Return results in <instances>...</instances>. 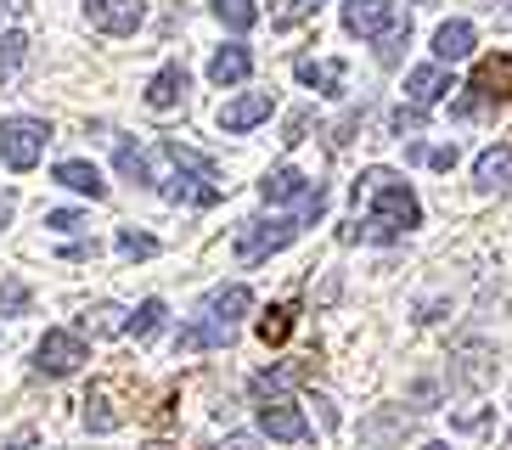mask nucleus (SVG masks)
<instances>
[{
    "label": "nucleus",
    "mask_w": 512,
    "mask_h": 450,
    "mask_svg": "<svg viewBox=\"0 0 512 450\" xmlns=\"http://www.w3.org/2000/svg\"><path fill=\"white\" fill-rule=\"evenodd\" d=\"M445 90H451V79H445V68H439V62H428V68H411V74H406V96H411L417 107H434Z\"/></svg>",
    "instance_id": "aec40b11"
},
{
    "label": "nucleus",
    "mask_w": 512,
    "mask_h": 450,
    "mask_svg": "<svg viewBox=\"0 0 512 450\" xmlns=\"http://www.w3.org/2000/svg\"><path fill=\"white\" fill-rule=\"evenodd\" d=\"M175 344H181L186 355H197V349H220V344H231V327H226V321H214V315H197V321H186V327H181Z\"/></svg>",
    "instance_id": "f3484780"
},
{
    "label": "nucleus",
    "mask_w": 512,
    "mask_h": 450,
    "mask_svg": "<svg viewBox=\"0 0 512 450\" xmlns=\"http://www.w3.org/2000/svg\"><path fill=\"white\" fill-rule=\"evenodd\" d=\"M113 248H119V259H130V265H136V259H152V254H158V242H152L147 231H130V225L119 231V242H113Z\"/></svg>",
    "instance_id": "b1692460"
},
{
    "label": "nucleus",
    "mask_w": 512,
    "mask_h": 450,
    "mask_svg": "<svg viewBox=\"0 0 512 450\" xmlns=\"http://www.w3.org/2000/svg\"><path fill=\"white\" fill-rule=\"evenodd\" d=\"M406 40H411V17H400V23H394V29L377 40V62H383V68H394V62H400V45H406Z\"/></svg>",
    "instance_id": "a878e982"
},
{
    "label": "nucleus",
    "mask_w": 512,
    "mask_h": 450,
    "mask_svg": "<svg viewBox=\"0 0 512 450\" xmlns=\"http://www.w3.org/2000/svg\"><path fill=\"white\" fill-rule=\"evenodd\" d=\"M276 113V96L271 90H242L237 102H226L220 107V130L226 135H248L254 124H265Z\"/></svg>",
    "instance_id": "6e6552de"
},
{
    "label": "nucleus",
    "mask_w": 512,
    "mask_h": 450,
    "mask_svg": "<svg viewBox=\"0 0 512 450\" xmlns=\"http://www.w3.org/2000/svg\"><path fill=\"white\" fill-rule=\"evenodd\" d=\"M428 164H434V169H451V164H456V147H439V152H428Z\"/></svg>",
    "instance_id": "e433bc0d"
},
{
    "label": "nucleus",
    "mask_w": 512,
    "mask_h": 450,
    "mask_svg": "<svg viewBox=\"0 0 512 450\" xmlns=\"http://www.w3.org/2000/svg\"><path fill=\"white\" fill-rule=\"evenodd\" d=\"M434 57L439 62H462V57H473V23H439L434 29Z\"/></svg>",
    "instance_id": "6ab92c4d"
},
{
    "label": "nucleus",
    "mask_w": 512,
    "mask_h": 450,
    "mask_svg": "<svg viewBox=\"0 0 512 450\" xmlns=\"http://www.w3.org/2000/svg\"><path fill=\"white\" fill-rule=\"evenodd\" d=\"M57 186H68V192H79V197H107L102 169L85 164V158H62V164H57Z\"/></svg>",
    "instance_id": "2eb2a0df"
},
{
    "label": "nucleus",
    "mask_w": 512,
    "mask_h": 450,
    "mask_svg": "<svg viewBox=\"0 0 512 450\" xmlns=\"http://www.w3.org/2000/svg\"><path fill=\"white\" fill-rule=\"evenodd\" d=\"M473 186H479L484 197L512 192V147H490V152H479V164H473Z\"/></svg>",
    "instance_id": "9d476101"
},
{
    "label": "nucleus",
    "mask_w": 512,
    "mask_h": 450,
    "mask_svg": "<svg viewBox=\"0 0 512 450\" xmlns=\"http://www.w3.org/2000/svg\"><path fill=\"white\" fill-rule=\"evenodd\" d=\"M209 6H214V17H220L231 34H248L259 23V0H209Z\"/></svg>",
    "instance_id": "4be33fe9"
},
{
    "label": "nucleus",
    "mask_w": 512,
    "mask_h": 450,
    "mask_svg": "<svg viewBox=\"0 0 512 450\" xmlns=\"http://www.w3.org/2000/svg\"><path fill=\"white\" fill-rule=\"evenodd\" d=\"M119 175L130 180V186H147V152H141L136 141H119Z\"/></svg>",
    "instance_id": "393cba45"
},
{
    "label": "nucleus",
    "mask_w": 512,
    "mask_h": 450,
    "mask_svg": "<svg viewBox=\"0 0 512 450\" xmlns=\"http://www.w3.org/2000/svg\"><path fill=\"white\" fill-rule=\"evenodd\" d=\"M46 225L62 231V237H74V231H85V214L79 209H46Z\"/></svg>",
    "instance_id": "473e14b6"
},
{
    "label": "nucleus",
    "mask_w": 512,
    "mask_h": 450,
    "mask_svg": "<svg viewBox=\"0 0 512 450\" xmlns=\"http://www.w3.org/2000/svg\"><path fill=\"white\" fill-rule=\"evenodd\" d=\"M287 332H293V310H287V304H276L271 315H259V338H265V344H282Z\"/></svg>",
    "instance_id": "c756f323"
},
{
    "label": "nucleus",
    "mask_w": 512,
    "mask_h": 450,
    "mask_svg": "<svg viewBox=\"0 0 512 450\" xmlns=\"http://www.w3.org/2000/svg\"><path fill=\"white\" fill-rule=\"evenodd\" d=\"M29 310V282L23 276H6L0 282V315H23Z\"/></svg>",
    "instance_id": "c85d7f7f"
},
{
    "label": "nucleus",
    "mask_w": 512,
    "mask_h": 450,
    "mask_svg": "<svg viewBox=\"0 0 512 450\" xmlns=\"http://www.w3.org/2000/svg\"><path fill=\"white\" fill-rule=\"evenodd\" d=\"M46 141H51L46 119H6L0 124V158H6V169H17V175L46 158Z\"/></svg>",
    "instance_id": "7ed1b4c3"
},
{
    "label": "nucleus",
    "mask_w": 512,
    "mask_h": 450,
    "mask_svg": "<svg viewBox=\"0 0 512 450\" xmlns=\"http://www.w3.org/2000/svg\"><path fill=\"white\" fill-rule=\"evenodd\" d=\"M91 411H85V422H91L96 434H107V428H119V411H107V394H91Z\"/></svg>",
    "instance_id": "7c9ffc66"
},
{
    "label": "nucleus",
    "mask_w": 512,
    "mask_h": 450,
    "mask_svg": "<svg viewBox=\"0 0 512 450\" xmlns=\"http://www.w3.org/2000/svg\"><path fill=\"white\" fill-rule=\"evenodd\" d=\"M12 209H17V197H12V192H0V231H6V220H12Z\"/></svg>",
    "instance_id": "4c0bfd02"
},
{
    "label": "nucleus",
    "mask_w": 512,
    "mask_h": 450,
    "mask_svg": "<svg viewBox=\"0 0 512 450\" xmlns=\"http://www.w3.org/2000/svg\"><path fill=\"white\" fill-rule=\"evenodd\" d=\"M406 130H422V113H417V107H400V113H394V135H406Z\"/></svg>",
    "instance_id": "f704fd0d"
},
{
    "label": "nucleus",
    "mask_w": 512,
    "mask_h": 450,
    "mask_svg": "<svg viewBox=\"0 0 512 450\" xmlns=\"http://www.w3.org/2000/svg\"><path fill=\"white\" fill-rule=\"evenodd\" d=\"M484 422H490V411H456L451 428H456V434H473V428H484Z\"/></svg>",
    "instance_id": "72a5a7b5"
},
{
    "label": "nucleus",
    "mask_w": 512,
    "mask_h": 450,
    "mask_svg": "<svg viewBox=\"0 0 512 450\" xmlns=\"http://www.w3.org/2000/svg\"><path fill=\"white\" fill-rule=\"evenodd\" d=\"M186 102V68L181 62H169V68H158V74L147 79V107L152 113H169V107Z\"/></svg>",
    "instance_id": "f8f14e48"
},
{
    "label": "nucleus",
    "mask_w": 512,
    "mask_h": 450,
    "mask_svg": "<svg viewBox=\"0 0 512 450\" xmlns=\"http://www.w3.org/2000/svg\"><path fill=\"white\" fill-rule=\"evenodd\" d=\"M147 186H158L169 203H192V209L220 203V169L181 141H158L147 152Z\"/></svg>",
    "instance_id": "f257e3e1"
},
{
    "label": "nucleus",
    "mask_w": 512,
    "mask_h": 450,
    "mask_svg": "<svg viewBox=\"0 0 512 450\" xmlns=\"http://www.w3.org/2000/svg\"><path fill=\"white\" fill-rule=\"evenodd\" d=\"M394 23H400L394 0H344V29L361 34V40H383Z\"/></svg>",
    "instance_id": "0eeeda50"
},
{
    "label": "nucleus",
    "mask_w": 512,
    "mask_h": 450,
    "mask_svg": "<svg viewBox=\"0 0 512 450\" xmlns=\"http://www.w3.org/2000/svg\"><path fill=\"white\" fill-rule=\"evenodd\" d=\"M299 79H304L310 90H321V96H344V62L304 57V62H299Z\"/></svg>",
    "instance_id": "412c9836"
},
{
    "label": "nucleus",
    "mask_w": 512,
    "mask_h": 450,
    "mask_svg": "<svg viewBox=\"0 0 512 450\" xmlns=\"http://www.w3.org/2000/svg\"><path fill=\"white\" fill-rule=\"evenodd\" d=\"M310 192H316V186H310V175H304V169H293V164H276L271 175L259 180V197H265V203H304Z\"/></svg>",
    "instance_id": "9b49d317"
},
{
    "label": "nucleus",
    "mask_w": 512,
    "mask_h": 450,
    "mask_svg": "<svg viewBox=\"0 0 512 450\" xmlns=\"http://www.w3.org/2000/svg\"><path fill=\"white\" fill-rule=\"evenodd\" d=\"M17 12V0H0V17H12Z\"/></svg>",
    "instance_id": "58836bf2"
},
{
    "label": "nucleus",
    "mask_w": 512,
    "mask_h": 450,
    "mask_svg": "<svg viewBox=\"0 0 512 450\" xmlns=\"http://www.w3.org/2000/svg\"><path fill=\"white\" fill-rule=\"evenodd\" d=\"M254 310V293L242 282H231V287H214L209 299H203V315H214V321H226V327H237L242 315Z\"/></svg>",
    "instance_id": "4468645a"
},
{
    "label": "nucleus",
    "mask_w": 512,
    "mask_h": 450,
    "mask_svg": "<svg viewBox=\"0 0 512 450\" xmlns=\"http://www.w3.org/2000/svg\"><path fill=\"white\" fill-rule=\"evenodd\" d=\"M321 0H287L282 12H276V29H293V23H304V17H316Z\"/></svg>",
    "instance_id": "2f4dec72"
},
{
    "label": "nucleus",
    "mask_w": 512,
    "mask_h": 450,
    "mask_svg": "<svg viewBox=\"0 0 512 450\" xmlns=\"http://www.w3.org/2000/svg\"><path fill=\"white\" fill-rule=\"evenodd\" d=\"M422 450H451V445H422Z\"/></svg>",
    "instance_id": "ea45409f"
},
{
    "label": "nucleus",
    "mask_w": 512,
    "mask_h": 450,
    "mask_svg": "<svg viewBox=\"0 0 512 450\" xmlns=\"http://www.w3.org/2000/svg\"><path fill=\"white\" fill-rule=\"evenodd\" d=\"M299 231H304L299 220H248V225H237V259L242 265H259V259L282 254Z\"/></svg>",
    "instance_id": "20e7f679"
},
{
    "label": "nucleus",
    "mask_w": 512,
    "mask_h": 450,
    "mask_svg": "<svg viewBox=\"0 0 512 450\" xmlns=\"http://www.w3.org/2000/svg\"><path fill=\"white\" fill-rule=\"evenodd\" d=\"M91 360V349H85V338L79 332H68V327H51L40 344H34V372H46V377H68V372H79Z\"/></svg>",
    "instance_id": "39448f33"
},
{
    "label": "nucleus",
    "mask_w": 512,
    "mask_h": 450,
    "mask_svg": "<svg viewBox=\"0 0 512 450\" xmlns=\"http://www.w3.org/2000/svg\"><path fill=\"white\" fill-rule=\"evenodd\" d=\"M158 327H164V299H147L141 310H130V332L136 338H152Z\"/></svg>",
    "instance_id": "bb28decb"
},
{
    "label": "nucleus",
    "mask_w": 512,
    "mask_h": 450,
    "mask_svg": "<svg viewBox=\"0 0 512 450\" xmlns=\"http://www.w3.org/2000/svg\"><path fill=\"white\" fill-rule=\"evenodd\" d=\"M85 17H91L102 34H136L141 29V17H147V6L141 0H85Z\"/></svg>",
    "instance_id": "1a4fd4ad"
},
{
    "label": "nucleus",
    "mask_w": 512,
    "mask_h": 450,
    "mask_svg": "<svg viewBox=\"0 0 512 450\" xmlns=\"http://www.w3.org/2000/svg\"><path fill=\"white\" fill-rule=\"evenodd\" d=\"M361 197H366V225H361L366 242H394L406 237L411 225H422V203L411 197V186L394 169H366L355 180V203Z\"/></svg>",
    "instance_id": "f03ea898"
},
{
    "label": "nucleus",
    "mask_w": 512,
    "mask_h": 450,
    "mask_svg": "<svg viewBox=\"0 0 512 450\" xmlns=\"http://www.w3.org/2000/svg\"><path fill=\"white\" fill-rule=\"evenodd\" d=\"M299 377V366H282V372H259L254 377V400H276V394H287V383Z\"/></svg>",
    "instance_id": "cd10ccee"
},
{
    "label": "nucleus",
    "mask_w": 512,
    "mask_h": 450,
    "mask_svg": "<svg viewBox=\"0 0 512 450\" xmlns=\"http://www.w3.org/2000/svg\"><path fill=\"white\" fill-rule=\"evenodd\" d=\"M259 428L276 439V445H304L310 439V422H304V411L287 394H276V400H259Z\"/></svg>",
    "instance_id": "423d86ee"
},
{
    "label": "nucleus",
    "mask_w": 512,
    "mask_h": 450,
    "mask_svg": "<svg viewBox=\"0 0 512 450\" xmlns=\"http://www.w3.org/2000/svg\"><path fill=\"white\" fill-rule=\"evenodd\" d=\"M473 96L479 102H496V96H512V51H501V57L479 62V74H473Z\"/></svg>",
    "instance_id": "ddd939ff"
},
{
    "label": "nucleus",
    "mask_w": 512,
    "mask_h": 450,
    "mask_svg": "<svg viewBox=\"0 0 512 450\" xmlns=\"http://www.w3.org/2000/svg\"><path fill=\"white\" fill-rule=\"evenodd\" d=\"M79 332L85 338H124L130 332V310L124 304H96V310L79 315Z\"/></svg>",
    "instance_id": "dca6fc26"
},
{
    "label": "nucleus",
    "mask_w": 512,
    "mask_h": 450,
    "mask_svg": "<svg viewBox=\"0 0 512 450\" xmlns=\"http://www.w3.org/2000/svg\"><path fill=\"white\" fill-rule=\"evenodd\" d=\"M304 130H310V113H299V119L287 124V135H282V141H287V147H293V141H304Z\"/></svg>",
    "instance_id": "c9c22d12"
},
{
    "label": "nucleus",
    "mask_w": 512,
    "mask_h": 450,
    "mask_svg": "<svg viewBox=\"0 0 512 450\" xmlns=\"http://www.w3.org/2000/svg\"><path fill=\"white\" fill-rule=\"evenodd\" d=\"M254 74V57H248V45H220L209 62V79L214 85H242V79Z\"/></svg>",
    "instance_id": "a211bd4d"
},
{
    "label": "nucleus",
    "mask_w": 512,
    "mask_h": 450,
    "mask_svg": "<svg viewBox=\"0 0 512 450\" xmlns=\"http://www.w3.org/2000/svg\"><path fill=\"white\" fill-rule=\"evenodd\" d=\"M23 57H29V40H23L17 29H6L0 34V79H12L17 68H23Z\"/></svg>",
    "instance_id": "5701e85b"
}]
</instances>
